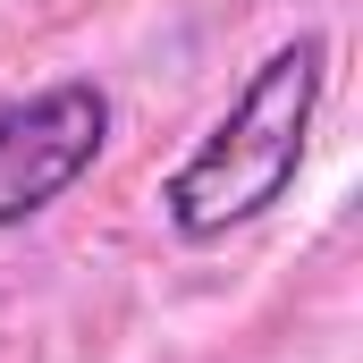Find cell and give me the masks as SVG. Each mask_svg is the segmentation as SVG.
I'll list each match as a JSON object with an SVG mask.
<instances>
[{
    "mask_svg": "<svg viewBox=\"0 0 363 363\" xmlns=\"http://www.w3.org/2000/svg\"><path fill=\"white\" fill-rule=\"evenodd\" d=\"M330 93V34H287L262 51V68L237 85V101L203 127V144L161 178V220L186 245H220L237 228H254L262 211L287 203V186L304 169L313 118Z\"/></svg>",
    "mask_w": 363,
    "mask_h": 363,
    "instance_id": "cell-1",
    "label": "cell"
},
{
    "mask_svg": "<svg viewBox=\"0 0 363 363\" xmlns=\"http://www.w3.org/2000/svg\"><path fill=\"white\" fill-rule=\"evenodd\" d=\"M110 152V93L93 77H51L0 101V237L43 220Z\"/></svg>",
    "mask_w": 363,
    "mask_h": 363,
    "instance_id": "cell-2",
    "label": "cell"
}]
</instances>
